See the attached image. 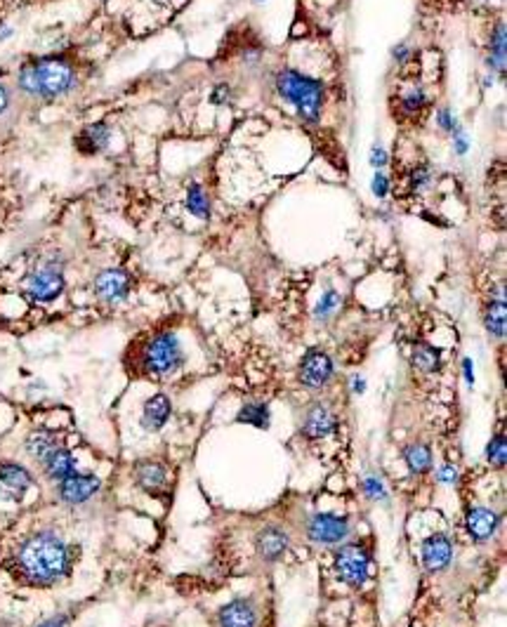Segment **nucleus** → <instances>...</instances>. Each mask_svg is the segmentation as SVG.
<instances>
[{
    "label": "nucleus",
    "mask_w": 507,
    "mask_h": 627,
    "mask_svg": "<svg viewBox=\"0 0 507 627\" xmlns=\"http://www.w3.org/2000/svg\"><path fill=\"white\" fill-rule=\"evenodd\" d=\"M57 448H59V441L50 432H36V434H31L27 441V451L33 458H38V460H45V458Z\"/></svg>",
    "instance_id": "412c9836"
},
{
    "label": "nucleus",
    "mask_w": 507,
    "mask_h": 627,
    "mask_svg": "<svg viewBox=\"0 0 507 627\" xmlns=\"http://www.w3.org/2000/svg\"><path fill=\"white\" fill-rule=\"evenodd\" d=\"M239 422L255 427H267L269 425V408L264 403H248L243 411L239 413Z\"/></svg>",
    "instance_id": "a878e982"
},
{
    "label": "nucleus",
    "mask_w": 507,
    "mask_h": 627,
    "mask_svg": "<svg viewBox=\"0 0 507 627\" xmlns=\"http://www.w3.org/2000/svg\"><path fill=\"white\" fill-rule=\"evenodd\" d=\"M437 123H439V128L441 130H446V133H451V130H453V118H451V114H448V109H441L437 114Z\"/></svg>",
    "instance_id": "c9c22d12"
},
{
    "label": "nucleus",
    "mask_w": 507,
    "mask_h": 627,
    "mask_svg": "<svg viewBox=\"0 0 507 627\" xmlns=\"http://www.w3.org/2000/svg\"><path fill=\"white\" fill-rule=\"evenodd\" d=\"M109 137H111L109 128L104 126V123H95V126H90V128L83 130V135H80V137L76 139V144H78L80 151L95 153V151H102V149H107Z\"/></svg>",
    "instance_id": "a211bd4d"
},
{
    "label": "nucleus",
    "mask_w": 507,
    "mask_h": 627,
    "mask_svg": "<svg viewBox=\"0 0 507 627\" xmlns=\"http://www.w3.org/2000/svg\"><path fill=\"white\" fill-rule=\"evenodd\" d=\"M29 486L31 476L20 464H3L0 467V498L3 500H20Z\"/></svg>",
    "instance_id": "9b49d317"
},
{
    "label": "nucleus",
    "mask_w": 507,
    "mask_h": 627,
    "mask_svg": "<svg viewBox=\"0 0 507 627\" xmlns=\"http://www.w3.org/2000/svg\"><path fill=\"white\" fill-rule=\"evenodd\" d=\"M8 33H10V29H0V40L8 38Z\"/></svg>",
    "instance_id": "c03bdc74"
},
{
    "label": "nucleus",
    "mask_w": 507,
    "mask_h": 627,
    "mask_svg": "<svg viewBox=\"0 0 507 627\" xmlns=\"http://www.w3.org/2000/svg\"><path fill=\"white\" fill-rule=\"evenodd\" d=\"M462 363H465V375H467V380H469V382H474V375H472V361H469V358H465V361H462Z\"/></svg>",
    "instance_id": "a19ab883"
},
{
    "label": "nucleus",
    "mask_w": 507,
    "mask_h": 627,
    "mask_svg": "<svg viewBox=\"0 0 507 627\" xmlns=\"http://www.w3.org/2000/svg\"><path fill=\"white\" fill-rule=\"evenodd\" d=\"M451 133H453V137H455V149H457V153H467V149H469V139H467V135L462 133V128L457 126H453V130H451Z\"/></svg>",
    "instance_id": "473e14b6"
},
{
    "label": "nucleus",
    "mask_w": 507,
    "mask_h": 627,
    "mask_svg": "<svg viewBox=\"0 0 507 627\" xmlns=\"http://www.w3.org/2000/svg\"><path fill=\"white\" fill-rule=\"evenodd\" d=\"M276 90L286 102L298 109V114L305 121L314 123L321 116V104H324V85L319 80L305 76L300 71H281L276 76Z\"/></svg>",
    "instance_id": "7ed1b4c3"
},
{
    "label": "nucleus",
    "mask_w": 507,
    "mask_h": 627,
    "mask_svg": "<svg viewBox=\"0 0 507 627\" xmlns=\"http://www.w3.org/2000/svg\"><path fill=\"white\" fill-rule=\"evenodd\" d=\"M333 425H335V420H333V415H331L328 408L314 406L312 411L307 413L305 434H307L309 439H324V437H328V434L333 432Z\"/></svg>",
    "instance_id": "2eb2a0df"
},
{
    "label": "nucleus",
    "mask_w": 507,
    "mask_h": 627,
    "mask_svg": "<svg viewBox=\"0 0 507 627\" xmlns=\"http://www.w3.org/2000/svg\"><path fill=\"white\" fill-rule=\"evenodd\" d=\"M43 462H45L47 476H52V479H57V481L66 479V476L73 474V469H76V460H73L71 453L64 448H57L54 453H50Z\"/></svg>",
    "instance_id": "6ab92c4d"
},
{
    "label": "nucleus",
    "mask_w": 507,
    "mask_h": 627,
    "mask_svg": "<svg viewBox=\"0 0 507 627\" xmlns=\"http://www.w3.org/2000/svg\"><path fill=\"white\" fill-rule=\"evenodd\" d=\"M370 165L373 167H385L387 165V151L382 146H375L370 151Z\"/></svg>",
    "instance_id": "f704fd0d"
},
{
    "label": "nucleus",
    "mask_w": 507,
    "mask_h": 627,
    "mask_svg": "<svg viewBox=\"0 0 507 627\" xmlns=\"http://www.w3.org/2000/svg\"><path fill=\"white\" fill-rule=\"evenodd\" d=\"M66 545L52 533H38L29 538L20 550V566L33 582H54L66 573Z\"/></svg>",
    "instance_id": "f257e3e1"
},
{
    "label": "nucleus",
    "mask_w": 507,
    "mask_h": 627,
    "mask_svg": "<svg viewBox=\"0 0 507 627\" xmlns=\"http://www.w3.org/2000/svg\"><path fill=\"white\" fill-rule=\"evenodd\" d=\"M66 623V618L64 616H57V618H52V620H47V623H43L40 627H61Z\"/></svg>",
    "instance_id": "ea45409f"
},
{
    "label": "nucleus",
    "mask_w": 507,
    "mask_h": 627,
    "mask_svg": "<svg viewBox=\"0 0 507 627\" xmlns=\"http://www.w3.org/2000/svg\"><path fill=\"white\" fill-rule=\"evenodd\" d=\"M406 462L413 474H425V471L432 467V453L427 446H420V444L411 446V448L406 451Z\"/></svg>",
    "instance_id": "b1692460"
},
{
    "label": "nucleus",
    "mask_w": 507,
    "mask_h": 627,
    "mask_svg": "<svg viewBox=\"0 0 507 627\" xmlns=\"http://www.w3.org/2000/svg\"><path fill=\"white\" fill-rule=\"evenodd\" d=\"M227 92H232V90H229V88H225V85H222V88H218V90H215V95H213V102H215V104L225 102Z\"/></svg>",
    "instance_id": "58836bf2"
},
{
    "label": "nucleus",
    "mask_w": 507,
    "mask_h": 627,
    "mask_svg": "<svg viewBox=\"0 0 507 627\" xmlns=\"http://www.w3.org/2000/svg\"><path fill=\"white\" fill-rule=\"evenodd\" d=\"M351 382H354V392H356V394H361L363 389H366V384H363V380H358V377H354V380H351Z\"/></svg>",
    "instance_id": "37998d69"
},
{
    "label": "nucleus",
    "mask_w": 507,
    "mask_h": 627,
    "mask_svg": "<svg viewBox=\"0 0 507 627\" xmlns=\"http://www.w3.org/2000/svg\"><path fill=\"white\" fill-rule=\"evenodd\" d=\"M338 304H340V295L335 290H326V295L321 297V302L317 307V316L319 319H328V316L338 309Z\"/></svg>",
    "instance_id": "c756f323"
},
{
    "label": "nucleus",
    "mask_w": 507,
    "mask_h": 627,
    "mask_svg": "<svg viewBox=\"0 0 507 627\" xmlns=\"http://www.w3.org/2000/svg\"><path fill=\"white\" fill-rule=\"evenodd\" d=\"M95 293L104 302H121L130 293V276L121 269H104L95 278Z\"/></svg>",
    "instance_id": "9d476101"
},
{
    "label": "nucleus",
    "mask_w": 507,
    "mask_h": 627,
    "mask_svg": "<svg viewBox=\"0 0 507 627\" xmlns=\"http://www.w3.org/2000/svg\"><path fill=\"white\" fill-rule=\"evenodd\" d=\"M486 455H488V462H491L493 467H503V464H505V458H507V444H505V439H503V437H496V439H493V441L488 444Z\"/></svg>",
    "instance_id": "c85d7f7f"
},
{
    "label": "nucleus",
    "mask_w": 507,
    "mask_h": 627,
    "mask_svg": "<svg viewBox=\"0 0 507 627\" xmlns=\"http://www.w3.org/2000/svg\"><path fill=\"white\" fill-rule=\"evenodd\" d=\"M10 104V95H8V88H5L3 83H0V114H3L5 109H8Z\"/></svg>",
    "instance_id": "4c0bfd02"
},
{
    "label": "nucleus",
    "mask_w": 507,
    "mask_h": 627,
    "mask_svg": "<svg viewBox=\"0 0 507 627\" xmlns=\"http://www.w3.org/2000/svg\"><path fill=\"white\" fill-rule=\"evenodd\" d=\"M406 52H408V50H406L404 45H401V47H397V50H394V59L404 61V59H406Z\"/></svg>",
    "instance_id": "79ce46f5"
},
{
    "label": "nucleus",
    "mask_w": 507,
    "mask_h": 627,
    "mask_svg": "<svg viewBox=\"0 0 507 627\" xmlns=\"http://www.w3.org/2000/svg\"><path fill=\"white\" fill-rule=\"evenodd\" d=\"M430 179H432V172H430V167L427 165H418L416 170L411 172V189L413 191H423L425 186L430 184Z\"/></svg>",
    "instance_id": "7c9ffc66"
},
{
    "label": "nucleus",
    "mask_w": 507,
    "mask_h": 627,
    "mask_svg": "<svg viewBox=\"0 0 507 627\" xmlns=\"http://www.w3.org/2000/svg\"><path fill=\"white\" fill-rule=\"evenodd\" d=\"M505 319H507L505 300H503V297H500V300H493L486 307V314H484L486 331L491 333L493 338H503V335H505Z\"/></svg>",
    "instance_id": "aec40b11"
},
{
    "label": "nucleus",
    "mask_w": 507,
    "mask_h": 627,
    "mask_svg": "<svg viewBox=\"0 0 507 627\" xmlns=\"http://www.w3.org/2000/svg\"><path fill=\"white\" fill-rule=\"evenodd\" d=\"M73 80H76V73L59 57L33 59L20 71V88L43 99H52L69 92L73 88Z\"/></svg>",
    "instance_id": "f03ea898"
},
{
    "label": "nucleus",
    "mask_w": 507,
    "mask_h": 627,
    "mask_svg": "<svg viewBox=\"0 0 507 627\" xmlns=\"http://www.w3.org/2000/svg\"><path fill=\"white\" fill-rule=\"evenodd\" d=\"M187 210L194 217H199V220H208V217H210V201H208L206 191H203L199 184H191L189 186Z\"/></svg>",
    "instance_id": "5701e85b"
},
{
    "label": "nucleus",
    "mask_w": 507,
    "mask_h": 627,
    "mask_svg": "<svg viewBox=\"0 0 507 627\" xmlns=\"http://www.w3.org/2000/svg\"><path fill=\"white\" fill-rule=\"evenodd\" d=\"M413 361H416V365L420 370L434 372L439 368V363H441V354H439V349H434V347H430V345H418L416 354H413Z\"/></svg>",
    "instance_id": "393cba45"
},
{
    "label": "nucleus",
    "mask_w": 507,
    "mask_h": 627,
    "mask_svg": "<svg viewBox=\"0 0 507 627\" xmlns=\"http://www.w3.org/2000/svg\"><path fill=\"white\" fill-rule=\"evenodd\" d=\"M220 627H255V608L245 599H234L220 608Z\"/></svg>",
    "instance_id": "f8f14e48"
},
{
    "label": "nucleus",
    "mask_w": 507,
    "mask_h": 627,
    "mask_svg": "<svg viewBox=\"0 0 507 627\" xmlns=\"http://www.w3.org/2000/svg\"><path fill=\"white\" fill-rule=\"evenodd\" d=\"M137 483L149 493H156L165 483V469L156 462H144L137 467Z\"/></svg>",
    "instance_id": "4be33fe9"
},
{
    "label": "nucleus",
    "mask_w": 507,
    "mask_h": 627,
    "mask_svg": "<svg viewBox=\"0 0 507 627\" xmlns=\"http://www.w3.org/2000/svg\"><path fill=\"white\" fill-rule=\"evenodd\" d=\"M387 186H389L387 177L382 175V172H375V177H373V194L378 196V198H385L387 196Z\"/></svg>",
    "instance_id": "72a5a7b5"
},
{
    "label": "nucleus",
    "mask_w": 507,
    "mask_h": 627,
    "mask_svg": "<svg viewBox=\"0 0 507 627\" xmlns=\"http://www.w3.org/2000/svg\"><path fill=\"white\" fill-rule=\"evenodd\" d=\"M363 490H366V495H368V498H373V500L385 498V486H382V483L375 479V476H368V479L363 481Z\"/></svg>",
    "instance_id": "2f4dec72"
},
{
    "label": "nucleus",
    "mask_w": 507,
    "mask_h": 627,
    "mask_svg": "<svg viewBox=\"0 0 507 627\" xmlns=\"http://www.w3.org/2000/svg\"><path fill=\"white\" fill-rule=\"evenodd\" d=\"M498 529V514L488 507H474L472 512L467 514V531L472 533V538L477 543H484L496 533Z\"/></svg>",
    "instance_id": "4468645a"
},
{
    "label": "nucleus",
    "mask_w": 507,
    "mask_h": 627,
    "mask_svg": "<svg viewBox=\"0 0 507 627\" xmlns=\"http://www.w3.org/2000/svg\"><path fill=\"white\" fill-rule=\"evenodd\" d=\"M331 377H333V361L328 354L319 349L307 352V356L302 358V365H300V380L307 387L317 389V387H324Z\"/></svg>",
    "instance_id": "6e6552de"
},
{
    "label": "nucleus",
    "mask_w": 507,
    "mask_h": 627,
    "mask_svg": "<svg viewBox=\"0 0 507 627\" xmlns=\"http://www.w3.org/2000/svg\"><path fill=\"white\" fill-rule=\"evenodd\" d=\"M64 290V276L54 266H43L27 278V293L36 302H52Z\"/></svg>",
    "instance_id": "423d86ee"
},
{
    "label": "nucleus",
    "mask_w": 507,
    "mask_h": 627,
    "mask_svg": "<svg viewBox=\"0 0 507 627\" xmlns=\"http://www.w3.org/2000/svg\"><path fill=\"white\" fill-rule=\"evenodd\" d=\"M179 361H182V349H179V342L175 335H170V333L156 335V338L146 345L144 363H146V368H149V372L165 375V372H170Z\"/></svg>",
    "instance_id": "20e7f679"
},
{
    "label": "nucleus",
    "mask_w": 507,
    "mask_h": 627,
    "mask_svg": "<svg viewBox=\"0 0 507 627\" xmlns=\"http://www.w3.org/2000/svg\"><path fill=\"white\" fill-rule=\"evenodd\" d=\"M368 568H370V559L366 554V550L361 547H342L335 557V571L347 585L351 587H361L368 578Z\"/></svg>",
    "instance_id": "39448f33"
},
{
    "label": "nucleus",
    "mask_w": 507,
    "mask_h": 627,
    "mask_svg": "<svg viewBox=\"0 0 507 627\" xmlns=\"http://www.w3.org/2000/svg\"><path fill=\"white\" fill-rule=\"evenodd\" d=\"M427 104V95H425L420 88H413L404 92V97H401V109H404V114H418V111H423V107Z\"/></svg>",
    "instance_id": "cd10ccee"
},
{
    "label": "nucleus",
    "mask_w": 507,
    "mask_h": 627,
    "mask_svg": "<svg viewBox=\"0 0 507 627\" xmlns=\"http://www.w3.org/2000/svg\"><path fill=\"white\" fill-rule=\"evenodd\" d=\"M453 547L446 536H432L423 543V561L430 571H441L448 566Z\"/></svg>",
    "instance_id": "ddd939ff"
},
{
    "label": "nucleus",
    "mask_w": 507,
    "mask_h": 627,
    "mask_svg": "<svg viewBox=\"0 0 507 627\" xmlns=\"http://www.w3.org/2000/svg\"><path fill=\"white\" fill-rule=\"evenodd\" d=\"M491 66L498 71L505 69V27L500 24L491 40Z\"/></svg>",
    "instance_id": "bb28decb"
},
{
    "label": "nucleus",
    "mask_w": 507,
    "mask_h": 627,
    "mask_svg": "<svg viewBox=\"0 0 507 627\" xmlns=\"http://www.w3.org/2000/svg\"><path fill=\"white\" fill-rule=\"evenodd\" d=\"M100 490V479L95 474H69L66 479L59 481V498L71 505L90 500L92 495Z\"/></svg>",
    "instance_id": "1a4fd4ad"
},
{
    "label": "nucleus",
    "mask_w": 507,
    "mask_h": 627,
    "mask_svg": "<svg viewBox=\"0 0 507 627\" xmlns=\"http://www.w3.org/2000/svg\"><path fill=\"white\" fill-rule=\"evenodd\" d=\"M170 418V401L168 396L156 394L144 403V427L146 430H160Z\"/></svg>",
    "instance_id": "f3484780"
},
{
    "label": "nucleus",
    "mask_w": 507,
    "mask_h": 627,
    "mask_svg": "<svg viewBox=\"0 0 507 627\" xmlns=\"http://www.w3.org/2000/svg\"><path fill=\"white\" fill-rule=\"evenodd\" d=\"M349 533V521L338 514H317L309 524V538L314 543L333 545L340 543L342 538H347Z\"/></svg>",
    "instance_id": "0eeeda50"
},
{
    "label": "nucleus",
    "mask_w": 507,
    "mask_h": 627,
    "mask_svg": "<svg viewBox=\"0 0 507 627\" xmlns=\"http://www.w3.org/2000/svg\"><path fill=\"white\" fill-rule=\"evenodd\" d=\"M455 474H457V471L453 467H444L441 471H439V481L451 483V481H455Z\"/></svg>",
    "instance_id": "e433bc0d"
},
{
    "label": "nucleus",
    "mask_w": 507,
    "mask_h": 627,
    "mask_svg": "<svg viewBox=\"0 0 507 627\" xmlns=\"http://www.w3.org/2000/svg\"><path fill=\"white\" fill-rule=\"evenodd\" d=\"M288 547V538L286 533H281L279 529H264L257 536V552L264 559H279Z\"/></svg>",
    "instance_id": "dca6fc26"
}]
</instances>
